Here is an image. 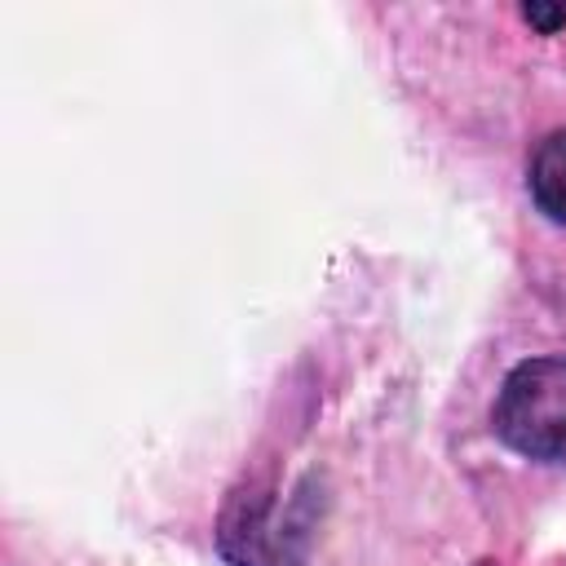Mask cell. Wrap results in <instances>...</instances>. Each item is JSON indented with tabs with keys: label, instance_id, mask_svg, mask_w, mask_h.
Wrapping results in <instances>:
<instances>
[{
	"label": "cell",
	"instance_id": "obj_1",
	"mask_svg": "<svg viewBox=\"0 0 566 566\" xmlns=\"http://www.w3.org/2000/svg\"><path fill=\"white\" fill-rule=\"evenodd\" d=\"M491 429L535 464H566V354L517 363L495 394Z\"/></svg>",
	"mask_w": 566,
	"mask_h": 566
},
{
	"label": "cell",
	"instance_id": "obj_2",
	"mask_svg": "<svg viewBox=\"0 0 566 566\" xmlns=\"http://www.w3.org/2000/svg\"><path fill=\"white\" fill-rule=\"evenodd\" d=\"M305 486L287 504H279L274 491H256V486L234 491L217 526L221 557L230 566H305L310 535H314Z\"/></svg>",
	"mask_w": 566,
	"mask_h": 566
},
{
	"label": "cell",
	"instance_id": "obj_3",
	"mask_svg": "<svg viewBox=\"0 0 566 566\" xmlns=\"http://www.w3.org/2000/svg\"><path fill=\"white\" fill-rule=\"evenodd\" d=\"M526 190L535 199V208L566 226V128L548 133L535 150H531V164H526Z\"/></svg>",
	"mask_w": 566,
	"mask_h": 566
},
{
	"label": "cell",
	"instance_id": "obj_4",
	"mask_svg": "<svg viewBox=\"0 0 566 566\" xmlns=\"http://www.w3.org/2000/svg\"><path fill=\"white\" fill-rule=\"evenodd\" d=\"M522 18L535 22L539 31H557V27H566V9H562V4H557V9H548V4H526Z\"/></svg>",
	"mask_w": 566,
	"mask_h": 566
}]
</instances>
